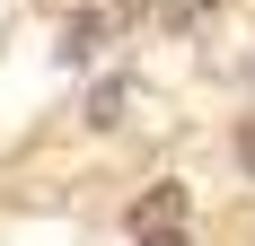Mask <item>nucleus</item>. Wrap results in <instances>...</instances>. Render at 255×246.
<instances>
[{
	"mask_svg": "<svg viewBox=\"0 0 255 246\" xmlns=\"http://www.w3.org/2000/svg\"><path fill=\"white\" fill-rule=\"evenodd\" d=\"M44 9H71V0H44Z\"/></svg>",
	"mask_w": 255,
	"mask_h": 246,
	"instance_id": "nucleus-7",
	"label": "nucleus"
},
{
	"mask_svg": "<svg viewBox=\"0 0 255 246\" xmlns=\"http://www.w3.org/2000/svg\"><path fill=\"white\" fill-rule=\"evenodd\" d=\"M124 106H132V79H124V71L88 88V123H97V132H106V123H124Z\"/></svg>",
	"mask_w": 255,
	"mask_h": 246,
	"instance_id": "nucleus-3",
	"label": "nucleus"
},
{
	"mask_svg": "<svg viewBox=\"0 0 255 246\" xmlns=\"http://www.w3.org/2000/svg\"><path fill=\"white\" fill-rule=\"evenodd\" d=\"M167 220H185V185H150L132 202V229H167Z\"/></svg>",
	"mask_w": 255,
	"mask_h": 246,
	"instance_id": "nucleus-1",
	"label": "nucleus"
},
{
	"mask_svg": "<svg viewBox=\"0 0 255 246\" xmlns=\"http://www.w3.org/2000/svg\"><path fill=\"white\" fill-rule=\"evenodd\" d=\"M106 35H115L106 18H71V26H62V62H71V71H79V62H97V44H106Z\"/></svg>",
	"mask_w": 255,
	"mask_h": 246,
	"instance_id": "nucleus-2",
	"label": "nucleus"
},
{
	"mask_svg": "<svg viewBox=\"0 0 255 246\" xmlns=\"http://www.w3.org/2000/svg\"><path fill=\"white\" fill-rule=\"evenodd\" d=\"M238 167H247V176H255V115H247V123H238Z\"/></svg>",
	"mask_w": 255,
	"mask_h": 246,
	"instance_id": "nucleus-6",
	"label": "nucleus"
},
{
	"mask_svg": "<svg viewBox=\"0 0 255 246\" xmlns=\"http://www.w3.org/2000/svg\"><path fill=\"white\" fill-rule=\"evenodd\" d=\"M203 9H211V0H167V26H194Z\"/></svg>",
	"mask_w": 255,
	"mask_h": 246,
	"instance_id": "nucleus-5",
	"label": "nucleus"
},
{
	"mask_svg": "<svg viewBox=\"0 0 255 246\" xmlns=\"http://www.w3.org/2000/svg\"><path fill=\"white\" fill-rule=\"evenodd\" d=\"M132 238H141V246H194V238H185L176 220H167V229H132Z\"/></svg>",
	"mask_w": 255,
	"mask_h": 246,
	"instance_id": "nucleus-4",
	"label": "nucleus"
}]
</instances>
